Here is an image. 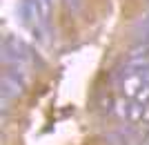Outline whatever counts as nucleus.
Segmentation results:
<instances>
[{
  "label": "nucleus",
  "mask_w": 149,
  "mask_h": 145,
  "mask_svg": "<svg viewBox=\"0 0 149 145\" xmlns=\"http://www.w3.org/2000/svg\"><path fill=\"white\" fill-rule=\"evenodd\" d=\"M29 60H31L29 47L18 36L7 34L5 40H2V63L5 65H29Z\"/></svg>",
  "instance_id": "1"
},
{
  "label": "nucleus",
  "mask_w": 149,
  "mask_h": 145,
  "mask_svg": "<svg viewBox=\"0 0 149 145\" xmlns=\"http://www.w3.org/2000/svg\"><path fill=\"white\" fill-rule=\"evenodd\" d=\"M38 7H40V18H42V25H47L51 18V9H54V0H38Z\"/></svg>",
  "instance_id": "2"
},
{
  "label": "nucleus",
  "mask_w": 149,
  "mask_h": 145,
  "mask_svg": "<svg viewBox=\"0 0 149 145\" xmlns=\"http://www.w3.org/2000/svg\"><path fill=\"white\" fill-rule=\"evenodd\" d=\"M145 45H147V47H149V36H147V38H145Z\"/></svg>",
  "instance_id": "3"
}]
</instances>
